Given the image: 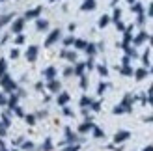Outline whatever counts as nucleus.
I'll return each mask as SVG.
<instances>
[{
    "label": "nucleus",
    "instance_id": "1",
    "mask_svg": "<svg viewBox=\"0 0 153 151\" xmlns=\"http://www.w3.org/2000/svg\"><path fill=\"white\" fill-rule=\"evenodd\" d=\"M0 82H2L4 90H7V92H13V90H15V82H13L10 77H7V75H4V77H2V80H0Z\"/></svg>",
    "mask_w": 153,
    "mask_h": 151
},
{
    "label": "nucleus",
    "instance_id": "39",
    "mask_svg": "<svg viewBox=\"0 0 153 151\" xmlns=\"http://www.w3.org/2000/svg\"><path fill=\"white\" fill-rule=\"evenodd\" d=\"M149 15H153V4H149Z\"/></svg>",
    "mask_w": 153,
    "mask_h": 151
},
{
    "label": "nucleus",
    "instance_id": "38",
    "mask_svg": "<svg viewBox=\"0 0 153 151\" xmlns=\"http://www.w3.org/2000/svg\"><path fill=\"white\" fill-rule=\"evenodd\" d=\"M116 26H118V28H120V30H125V26H123V24H121V22H120V21H118V22H116Z\"/></svg>",
    "mask_w": 153,
    "mask_h": 151
},
{
    "label": "nucleus",
    "instance_id": "14",
    "mask_svg": "<svg viewBox=\"0 0 153 151\" xmlns=\"http://www.w3.org/2000/svg\"><path fill=\"white\" fill-rule=\"evenodd\" d=\"M67 101H69V93H62V95L58 97V103H60V104H65Z\"/></svg>",
    "mask_w": 153,
    "mask_h": 151
},
{
    "label": "nucleus",
    "instance_id": "26",
    "mask_svg": "<svg viewBox=\"0 0 153 151\" xmlns=\"http://www.w3.org/2000/svg\"><path fill=\"white\" fill-rule=\"evenodd\" d=\"M80 104H82V107H86V104H90V99H88V97H82V99H80Z\"/></svg>",
    "mask_w": 153,
    "mask_h": 151
},
{
    "label": "nucleus",
    "instance_id": "36",
    "mask_svg": "<svg viewBox=\"0 0 153 151\" xmlns=\"http://www.w3.org/2000/svg\"><path fill=\"white\" fill-rule=\"evenodd\" d=\"M22 147H25V149H32V142H26V144L22 146Z\"/></svg>",
    "mask_w": 153,
    "mask_h": 151
},
{
    "label": "nucleus",
    "instance_id": "16",
    "mask_svg": "<svg viewBox=\"0 0 153 151\" xmlns=\"http://www.w3.org/2000/svg\"><path fill=\"white\" fill-rule=\"evenodd\" d=\"M108 21H110V19H108V17H106V15H103V17H101V19H99V26H101V28H105L106 24H108Z\"/></svg>",
    "mask_w": 153,
    "mask_h": 151
},
{
    "label": "nucleus",
    "instance_id": "5",
    "mask_svg": "<svg viewBox=\"0 0 153 151\" xmlns=\"http://www.w3.org/2000/svg\"><path fill=\"white\" fill-rule=\"evenodd\" d=\"M22 26H25V19H22V17H21V19H17V21H15V22H13V26H11V30H13V32H15V34H19V32H21V30H22Z\"/></svg>",
    "mask_w": 153,
    "mask_h": 151
},
{
    "label": "nucleus",
    "instance_id": "2",
    "mask_svg": "<svg viewBox=\"0 0 153 151\" xmlns=\"http://www.w3.org/2000/svg\"><path fill=\"white\" fill-rule=\"evenodd\" d=\"M58 37H60V30L56 28V30H52L51 36L47 37V41H45V47H51V45L54 43V41H58Z\"/></svg>",
    "mask_w": 153,
    "mask_h": 151
},
{
    "label": "nucleus",
    "instance_id": "30",
    "mask_svg": "<svg viewBox=\"0 0 153 151\" xmlns=\"http://www.w3.org/2000/svg\"><path fill=\"white\" fill-rule=\"evenodd\" d=\"M7 103V99H6V95L4 93H0V104H6Z\"/></svg>",
    "mask_w": 153,
    "mask_h": 151
},
{
    "label": "nucleus",
    "instance_id": "6",
    "mask_svg": "<svg viewBox=\"0 0 153 151\" xmlns=\"http://www.w3.org/2000/svg\"><path fill=\"white\" fill-rule=\"evenodd\" d=\"M39 13H41V7H36V10H30V11H26V15H25V17H26V19H36Z\"/></svg>",
    "mask_w": 153,
    "mask_h": 151
},
{
    "label": "nucleus",
    "instance_id": "15",
    "mask_svg": "<svg viewBox=\"0 0 153 151\" xmlns=\"http://www.w3.org/2000/svg\"><path fill=\"white\" fill-rule=\"evenodd\" d=\"M54 75H56V69H54V67H49V69L45 71V77H49V78H54Z\"/></svg>",
    "mask_w": 153,
    "mask_h": 151
},
{
    "label": "nucleus",
    "instance_id": "27",
    "mask_svg": "<svg viewBox=\"0 0 153 151\" xmlns=\"http://www.w3.org/2000/svg\"><path fill=\"white\" fill-rule=\"evenodd\" d=\"M94 134H95L97 138H101V136H103V131H101V129H94Z\"/></svg>",
    "mask_w": 153,
    "mask_h": 151
},
{
    "label": "nucleus",
    "instance_id": "42",
    "mask_svg": "<svg viewBox=\"0 0 153 151\" xmlns=\"http://www.w3.org/2000/svg\"><path fill=\"white\" fill-rule=\"evenodd\" d=\"M151 45H153V37H151Z\"/></svg>",
    "mask_w": 153,
    "mask_h": 151
},
{
    "label": "nucleus",
    "instance_id": "21",
    "mask_svg": "<svg viewBox=\"0 0 153 151\" xmlns=\"http://www.w3.org/2000/svg\"><path fill=\"white\" fill-rule=\"evenodd\" d=\"M84 67H86V64H79V65H76V69H75V73H76V75H82Z\"/></svg>",
    "mask_w": 153,
    "mask_h": 151
},
{
    "label": "nucleus",
    "instance_id": "17",
    "mask_svg": "<svg viewBox=\"0 0 153 151\" xmlns=\"http://www.w3.org/2000/svg\"><path fill=\"white\" fill-rule=\"evenodd\" d=\"M134 75H136V80H142V78L148 75V73H146V69H138V71H136Z\"/></svg>",
    "mask_w": 153,
    "mask_h": 151
},
{
    "label": "nucleus",
    "instance_id": "31",
    "mask_svg": "<svg viewBox=\"0 0 153 151\" xmlns=\"http://www.w3.org/2000/svg\"><path fill=\"white\" fill-rule=\"evenodd\" d=\"M64 43H65V45H71V43H75V39H73V37H65Z\"/></svg>",
    "mask_w": 153,
    "mask_h": 151
},
{
    "label": "nucleus",
    "instance_id": "23",
    "mask_svg": "<svg viewBox=\"0 0 153 151\" xmlns=\"http://www.w3.org/2000/svg\"><path fill=\"white\" fill-rule=\"evenodd\" d=\"M86 52H88V54H94V52H95V45H86Z\"/></svg>",
    "mask_w": 153,
    "mask_h": 151
},
{
    "label": "nucleus",
    "instance_id": "9",
    "mask_svg": "<svg viewBox=\"0 0 153 151\" xmlns=\"http://www.w3.org/2000/svg\"><path fill=\"white\" fill-rule=\"evenodd\" d=\"M131 26H129L127 30H125V37H123V47H127V45H129V41H131Z\"/></svg>",
    "mask_w": 153,
    "mask_h": 151
},
{
    "label": "nucleus",
    "instance_id": "8",
    "mask_svg": "<svg viewBox=\"0 0 153 151\" xmlns=\"http://www.w3.org/2000/svg\"><path fill=\"white\" fill-rule=\"evenodd\" d=\"M94 7H95V2H94V0H86V2L82 4V10H84V11H90V10H94Z\"/></svg>",
    "mask_w": 153,
    "mask_h": 151
},
{
    "label": "nucleus",
    "instance_id": "3",
    "mask_svg": "<svg viewBox=\"0 0 153 151\" xmlns=\"http://www.w3.org/2000/svg\"><path fill=\"white\" fill-rule=\"evenodd\" d=\"M36 58H37V47L32 45V47L26 50V60H28V62H36Z\"/></svg>",
    "mask_w": 153,
    "mask_h": 151
},
{
    "label": "nucleus",
    "instance_id": "7",
    "mask_svg": "<svg viewBox=\"0 0 153 151\" xmlns=\"http://www.w3.org/2000/svg\"><path fill=\"white\" fill-rule=\"evenodd\" d=\"M146 39H148V34H146V32H140L138 36L134 37V43H136V45H140V43H144Z\"/></svg>",
    "mask_w": 153,
    "mask_h": 151
},
{
    "label": "nucleus",
    "instance_id": "22",
    "mask_svg": "<svg viewBox=\"0 0 153 151\" xmlns=\"http://www.w3.org/2000/svg\"><path fill=\"white\" fill-rule=\"evenodd\" d=\"M121 73H123V75H133V69H131L129 65H123V69H121Z\"/></svg>",
    "mask_w": 153,
    "mask_h": 151
},
{
    "label": "nucleus",
    "instance_id": "10",
    "mask_svg": "<svg viewBox=\"0 0 153 151\" xmlns=\"http://www.w3.org/2000/svg\"><path fill=\"white\" fill-rule=\"evenodd\" d=\"M49 90H51V92H58V90H60V82L51 80V82H49Z\"/></svg>",
    "mask_w": 153,
    "mask_h": 151
},
{
    "label": "nucleus",
    "instance_id": "13",
    "mask_svg": "<svg viewBox=\"0 0 153 151\" xmlns=\"http://www.w3.org/2000/svg\"><path fill=\"white\" fill-rule=\"evenodd\" d=\"M91 127H94V125H91L90 121H86V123H82V125L79 127V131H80V132H86V131H90V129H91Z\"/></svg>",
    "mask_w": 153,
    "mask_h": 151
},
{
    "label": "nucleus",
    "instance_id": "32",
    "mask_svg": "<svg viewBox=\"0 0 153 151\" xmlns=\"http://www.w3.org/2000/svg\"><path fill=\"white\" fill-rule=\"evenodd\" d=\"M17 56H19V50L13 49V50H11V58H17Z\"/></svg>",
    "mask_w": 153,
    "mask_h": 151
},
{
    "label": "nucleus",
    "instance_id": "28",
    "mask_svg": "<svg viewBox=\"0 0 153 151\" xmlns=\"http://www.w3.org/2000/svg\"><path fill=\"white\" fill-rule=\"evenodd\" d=\"M133 10H134L136 13H140V11H142V6H140V4H134V6H133Z\"/></svg>",
    "mask_w": 153,
    "mask_h": 151
},
{
    "label": "nucleus",
    "instance_id": "40",
    "mask_svg": "<svg viewBox=\"0 0 153 151\" xmlns=\"http://www.w3.org/2000/svg\"><path fill=\"white\" fill-rule=\"evenodd\" d=\"M144 151H153V146H148V147L144 149Z\"/></svg>",
    "mask_w": 153,
    "mask_h": 151
},
{
    "label": "nucleus",
    "instance_id": "12",
    "mask_svg": "<svg viewBox=\"0 0 153 151\" xmlns=\"http://www.w3.org/2000/svg\"><path fill=\"white\" fill-rule=\"evenodd\" d=\"M11 17H13V15H2V17H0V28H2L6 22H10V21H11Z\"/></svg>",
    "mask_w": 153,
    "mask_h": 151
},
{
    "label": "nucleus",
    "instance_id": "11",
    "mask_svg": "<svg viewBox=\"0 0 153 151\" xmlns=\"http://www.w3.org/2000/svg\"><path fill=\"white\" fill-rule=\"evenodd\" d=\"M36 26H37V30H47L49 22H47V21H41V19H39V21L36 22Z\"/></svg>",
    "mask_w": 153,
    "mask_h": 151
},
{
    "label": "nucleus",
    "instance_id": "43",
    "mask_svg": "<svg viewBox=\"0 0 153 151\" xmlns=\"http://www.w3.org/2000/svg\"><path fill=\"white\" fill-rule=\"evenodd\" d=\"M51 2H56V0H51Z\"/></svg>",
    "mask_w": 153,
    "mask_h": 151
},
{
    "label": "nucleus",
    "instance_id": "4",
    "mask_svg": "<svg viewBox=\"0 0 153 151\" xmlns=\"http://www.w3.org/2000/svg\"><path fill=\"white\" fill-rule=\"evenodd\" d=\"M131 134H129V131H120V132H116V136H114V142L116 144H120V142H123V140H127Z\"/></svg>",
    "mask_w": 153,
    "mask_h": 151
},
{
    "label": "nucleus",
    "instance_id": "35",
    "mask_svg": "<svg viewBox=\"0 0 153 151\" xmlns=\"http://www.w3.org/2000/svg\"><path fill=\"white\" fill-rule=\"evenodd\" d=\"M80 86H82V88L88 86V82H86V78H84V77H82V80H80Z\"/></svg>",
    "mask_w": 153,
    "mask_h": 151
},
{
    "label": "nucleus",
    "instance_id": "29",
    "mask_svg": "<svg viewBox=\"0 0 153 151\" xmlns=\"http://www.w3.org/2000/svg\"><path fill=\"white\" fill-rule=\"evenodd\" d=\"M99 73H101V75H103V77H105V75H106V73H108V71H106V67H103V65H99Z\"/></svg>",
    "mask_w": 153,
    "mask_h": 151
},
{
    "label": "nucleus",
    "instance_id": "41",
    "mask_svg": "<svg viewBox=\"0 0 153 151\" xmlns=\"http://www.w3.org/2000/svg\"><path fill=\"white\" fill-rule=\"evenodd\" d=\"M149 103H151V104H153V95H151V97H149Z\"/></svg>",
    "mask_w": 153,
    "mask_h": 151
},
{
    "label": "nucleus",
    "instance_id": "18",
    "mask_svg": "<svg viewBox=\"0 0 153 151\" xmlns=\"http://www.w3.org/2000/svg\"><path fill=\"white\" fill-rule=\"evenodd\" d=\"M6 73V60H0V77H4Z\"/></svg>",
    "mask_w": 153,
    "mask_h": 151
},
{
    "label": "nucleus",
    "instance_id": "37",
    "mask_svg": "<svg viewBox=\"0 0 153 151\" xmlns=\"http://www.w3.org/2000/svg\"><path fill=\"white\" fill-rule=\"evenodd\" d=\"M105 88H106V84H101V86H99V93H103V92H105Z\"/></svg>",
    "mask_w": 153,
    "mask_h": 151
},
{
    "label": "nucleus",
    "instance_id": "24",
    "mask_svg": "<svg viewBox=\"0 0 153 151\" xmlns=\"http://www.w3.org/2000/svg\"><path fill=\"white\" fill-rule=\"evenodd\" d=\"M15 43H17V45L25 43V36H17V37H15Z\"/></svg>",
    "mask_w": 153,
    "mask_h": 151
},
{
    "label": "nucleus",
    "instance_id": "19",
    "mask_svg": "<svg viewBox=\"0 0 153 151\" xmlns=\"http://www.w3.org/2000/svg\"><path fill=\"white\" fill-rule=\"evenodd\" d=\"M62 56H64V58H67V60H75V58H76L75 52H62Z\"/></svg>",
    "mask_w": 153,
    "mask_h": 151
},
{
    "label": "nucleus",
    "instance_id": "33",
    "mask_svg": "<svg viewBox=\"0 0 153 151\" xmlns=\"http://www.w3.org/2000/svg\"><path fill=\"white\" fill-rule=\"evenodd\" d=\"M15 103H17V97H11V99H10V107H15Z\"/></svg>",
    "mask_w": 153,
    "mask_h": 151
},
{
    "label": "nucleus",
    "instance_id": "25",
    "mask_svg": "<svg viewBox=\"0 0 153 151\" xmlns=\"http://www.w3.org/2000/svg\"><path fill=\"white\" fill-rule=\"evenodd\" d=\"M120 15H121V11H120V10L114 11V22H118V21H120Z\"/></svg>",
    "mask_w": 153,
    "mask_h": 151
},
{
    "label": "nucleus",
    "instance_id": "20",
    "mask_svg": "<svg viewBox=\"0 0 153 151\" xmlns=\"http://www.w3.org/2000/svg\"><path fill=\"white\" fill-rule=\"evenodd\" d=\"M75 47H76V49H86V41H82V39L75 41Z\"/></svg>",
    "mask_w": 153,
    "mask_h": 151
},
{
    "label": "nucleus",
    "instance_id": "34",
    "mask_svg": "<svg viewBox=\"0 0 153 151\" xmlns=\"http://www.w3.org/2000/svg\"><path fill=\"white\" fill-rule=\"evenodd\" d=\"M65 151H79V146H71V147H67Z\"/></svg>",
    "mask_w": 153,
    "mask_h": 151
}]
</instances>
